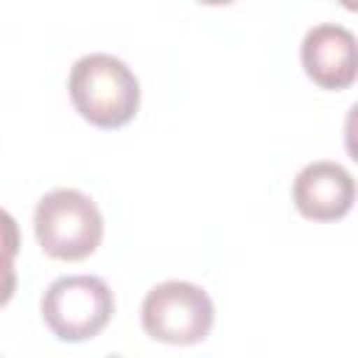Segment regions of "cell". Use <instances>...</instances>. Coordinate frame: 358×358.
Returning a JSON list of instances; mask_svg holds the SVG:
<instances>
[{
    "mask_svg": "<svg viewBox=\"0 0 358 358\" xmlns=\"http://www.w3.org/2000/svg\"><path fill=\"white\" fill-rule=\"evenodd\" d=\"M70 101L98 129H120L140 109V81L112 53H87L70 70Z\"/></svg>",
    "mask_w": 358,
    "mask_h": 358,
    "instance_id": "1",
    "label": "cell"
},
{
    "mask_svg": "<svg viewBox=\"0 0 358 358\" xmlns=\"http://www.w3.org/2000/svg\"><path fill=\"white\" fill-rule=\"evenodd\" d=\"M34 232L45 255L56 260H81L98 249L103 218L87 193L56 187L36 201Z\"/></svg>",
    "mask_w": 358,
    "mask_h": 358,
    "instance_id": "2",
    "label": "cell"
},
{
    "mask_svg": "<svg viewBox=\"0 0 358 358\" xmlns=\"http://www.w3.org/2000/svg\"><path fill=\"white\" fill-rule=\"evenodd\" d=\"M115 313V296L101 277L70 274L48 285L42 319L62 341H87L98 336Z\"/></svg>",
    "mask_w": 358,
    "mask_h": 358,
    "instance_id": "3",
    "label": "cell"
},
{
    "mask_svg": "<svg viewBox=\"0 0 358 358\" xmlns=\"http://www.w3.org/2000/svg\"><path fill=\"white\" fill-rule=\"evenodd\" d=\"M143 330L165 344H199L215 319L213 299L204 288L185 280H165L154 285L140 308Z\"/></svg>",
    "mask_w": 358,
    "mask_h": 358,
    "instance_id": "4",
    "label": "cell"
},
{
    "mask_svg": "<svg viewBox=\"0 0 358 358\" xmlns=\"http://www.w3.org/2000/svg\"><path fill=\"white\" fill-rule=\"evenodd\" d=\"M308 78L322 90H344L358 78V36L338 25H313L299 48Z\"/></svg>",
    "mask_w": 358,
    "mask_h": 358,
    "instance_id": "5",
    "label": "cell"
},
{
    "mask_svg": "<svg viewBox=\"0 0 358 358\" xmlns=\"http://www.w3.org/2000/svg\"><path fill=\"white\" fill-rule=\"evenodd\" d=\"M296 210L310 221H336L344 218L355 201L352 173L330 159L305 165L291 187Z\"/></svg>",
    "mask_w": 358,
    "mask_h": 358,
    "instance_id": "6",
    "label": "cell"
},
{
    "mask_svg": "<svg viewBox=\"0 0 358 358\" xmlns=\"http://www.w3.org/2000/svg\"><path fill=\"white\" fill-rule=\"evenodd\" d=\"M344 148L358 162V101L350 106L347 120H344Z\"/></svg>",
    "mask_w": 358,
    "mask_h": 358,
    "instance_id": "7",
    "label": "cell"
}]
</instances>
